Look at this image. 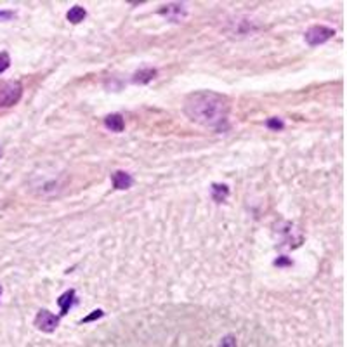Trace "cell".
Here are the masks:
<instances>
[{
	"mask_svg": "<svg viewBox=\"0 0 347 347\" xmlns=\"http://www.w3.org/2000/svg\"><path fill=\"white\" fill-rule=\"evenodd\" d=\"M23 96V85L17 80L0 82V108H10L19 103Z\"/></svg>",
	"mask_w": 347,
	"mask_h": 347,
	"instance_id": "obj_2",
	"label": "cell"
},
{
	"mask_svg": "<svg viewBox=\"0 0 347 347\" xmlns=\"http://www.w3.org/2000/svg\"><path fill=\"white\" fill-rule=\"evenodd\" d=\"M158 75V71H156L155 68H148V69H141V71H138L134 76H132V82L134 83H139V85H144V83H149L155 76Z\"/></svg>",
	"mask_w": 347,
	"mask_h": 347,
	"instance_id": "obj_9",
	"label": "cell"
},
{
	"mask_svg": "<svg viewBox=\"0 0 347 347\" xmlns=\"http://www.w3.org/2000/svg\"><path fill=\"white\" fill-rule=\"evenodd\" d=\"M10 17H14L12 10H0V21H9Z\"/></svg>",
	"mask_w": 347,
	"mask_h": 347,
	"instance_id": "obj_16",
	"label": "cell"
},
{
	"mask_svg": "<svg viewBox=\"0 0 347 347\" xmlns=\"http://www.w3.org/2000/svg\"><path fill=\"white\" fill-rule=\"evenodd\" d=\"M76 302V293L75 290H66L61 297L58 299V306L61 307V314H66Z\"/></svg>",
	"mask_w": 347,
	"mask_h": 347,
	"instance_id": "obj_8",
	"label": "cell"
},
{
	"mask_svg": "<svg viewBox=\"0 0 347 347\" xmlns=\"http://www.w3.org/2000/svg\"><path fill=\"white\" fill-rule=\"evenodd\" d=\"M335 35V30L334 28H328V26H323V24H316V26H311L309 30L306 31L304 38L309 45H320V44H325L328 42L330 38H334Z\"/></svg>",
	"mask_w": 347,
	"mask_h": 347,
	"instance_id": "obj_3",
	"label": "cell"
},
{
	"mask_svg": "<svg viewBox=\"0 0 347 347\" xmlns=\"http://www.w3.org/2000/svg\"><path fill=\"white\" fill-rule=\"evenodd\" d=\"M160 14L170 21H181L182 17H186V9L182 3H169L160 9Z\"/></svg>",
	"mask_w": 347,
	"mask_h": 347,
	"instance_id": "obj_5",
	"label": "cell"
},
{
	"mask_svg": "<svg viewBox=\"0 0 347 347\" xmlns=\"http://www.w3.org/2000/svg\"><path fill=\"white\" fill-rule=\"evenodd\" d=\"M85 16H87V10L83 9L82 5H73L71 9L66 12V19H68L71 24L82 23V21L85 19Z\"/></svg>",
	"mask_w": 347,
	"mask_h": 347,
	"instance_id": "obj_10",
	"label": "cell"
},
{
	"mask_svg": "<svg viewBox=\"0 0 347 347\" xmlns=\"http://www.w3.org/2000/svg\"><path fill=\"white\" fill-rule=\"evenodd\" d=\"M285 264H292V261H288V259H276L275 261V266H285Z\"/></svg>",
	"mask_w": 347,
	"mask_h": 347,
	"instance_id": "obj_17",
	"label": "cell"
},
{
	"mask_svg": "<svg viewBox=\"0 0 347 347\" xmlns=\"http://www.w3.org/2000/svg\"><path fill=\"white\" fill-rule=\"evenodd\" d=\"M35 327H37L38 330L45 332V334H52V332L59 327V318L56 316V314H52L51 311L42 309V311H38L37 318H35Z\"/></svg>",
	"mask_w": 347,
	"mask_h": 347,
	"instance_id": "obj_4",
	"label": "cell"
},
{
	"mask_svg": "<svg viewBox=\"0 0 347 347\" xmlns=\"http://www.w3.org/2000/svg\"><path fill=\"white\" fill-rule=\"evenodd\" d=\"M0 295H2V286H0Z\"/></svg>",
	"mask_w": 347,
	"mask_h": 347,
	"instance_id": "obj_18",
	"label": "cell"
},
{
	"mask_svg": "<svg viewBox=\"0 0 347 347\" xmlns=\"http://www.w3.org/2000/svg\"><path fill=\"white\" fill-rule=\"evenodd\" d=\"M103 311L101 309H96V311H92V314H89V316H85L82 320V323H89V321H94V320H99V318H103Z\"/></svg>",
	"mask_w": 347,
	"mask_h": 347,
	"instance_id": "obj_15",
	"label": "cell"
},
{
	"mask_svg": "<svg viewBox=\"0 0 347 347\" xmlns=\"http://www.w3.org/2000/svg\"><path fill=\"white\" fill-rule=\"evenodd\" d=\"M10 66V58L7 52H0V73H3Z\"/></svg>",
	"mask_w": 347,
	"mask_h": 347,
	"instance_id": "obj_14",
	"label": "cell"
},
{
	"mask_svg": "<svg viewBox=\"0 0 347 347\" xmlns=\"http://www.w3.org/2000/svg\"><path fill=\"white\" fill-rule=\"evenodd\" d=\"M266 125H268V129H273V131H281V129L285 127L281 118H269V120L266 122Z\"/></svg>",
	"mask_w": 347,
	"mask_h": 347,
	"instance_id": "obj_13",
	"label": "cell"
},
{
	"mask_svg": "<svg viewBox=\"0 0 347 347\" xmlns=\"http://www.w3.org/2000/svg\"><path fill=\"white\" fill-rule=\"evenodd\" d=\"M219 347H238L236 337H234V335H226V337L220 339Z\"/></svg>",
	"mask_w": 347,
	"mask_h": 347,
	"instance_id": "obj_12",
	"label": "cell"
},
{
	"mask_svg": "<svg viewBox=\"0 0 347 347\" xmlns=\"http://www.w3.org/2000/svg\"><path fill=\"white\" fill-rule=\"evenodd\" d=\"M104 127L111 132H122L125 129V122H124V117L120 113H113V115H108L104 118Z\"/></svg>",
	"mask_w": 347,
	"mask_h": 347,
	"instance_id": "obj_7",
	"label": "cell"
},
{
	"mask_svg": "<svg viewBox=\"0 0 347 347\" xmlns=\"http://www.w3.org/2000/svg\"><path fill=\"white\" fill-rule=\"evenodd\" d=\"M184 113L191 122L203 127L220 129L229 115V101L212 90L193 92L184 101Z\"/></svg>",
	"mask_w": 347,
	"mask_h": 347,
	"instance_id": "obj_1",
	"label": "cell"
},
{
	"mask_svg": "<svg viewBox=\"0 0 347 347\" xmlns=\"http://www.w3.org/2000/svg\"><path fill=\"white\" fill-rule=\"evenodd\" d=\"M111 181H113L115 189H129L132 184H134L132 175L129 172H124V170H117V172L111 175Z\"/></svg>",
	"mask_w": 347,
	"mask_h": 347,
	"instance_id": "obj_6",
	"label": "cell"
},
{
	"mask_svg": "<svg viewBox=\"0 0 347 347\" xmlns=\"http://www.w3.org/2000/svg\"><path fill=\"white\" fill-rule=\"evenodd\" d=\"M229 196V188L226 184H212V198L217 203L224 202Z\"/></svg>",
	"mask_w": 347,
	"mask_h": 347,
	"instance_id": "obj_11",
	"label": "cell"
}]
</instances>
